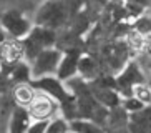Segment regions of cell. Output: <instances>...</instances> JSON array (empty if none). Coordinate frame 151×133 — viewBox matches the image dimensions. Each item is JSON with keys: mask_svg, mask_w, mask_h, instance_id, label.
<instances>
[{"mask_svg": "<svg viewBox=\"0 0 151 133\" xmlns=\"http://www.w3.org/2000/svg\"><path fill=\"white\" fill-rule=\"evenodd\" d=\"M146 50H148V53L151 55V42H148V43H146Z\"/></svg>", "mask_w": 151, "mask_h": 133, "instance_id": "cell-23", "label": "cell"}, {"mask_svg": "<svg viewBox=\"0 0 151 133\" xmlns=\"http://www.w3.org/2000/svg\"><path fill=\"white\" fill-rule=\"evenodd\" d=\"M33 121L28 110L23 106H15L9 121V133H27L30 123Z\"/></svg>", "mask_w": 151, "mask_h": 133, "instance_id": "cell-11", "label": "cell"}, {"mask_svg": "<svg viewBox=\"0 0 151 133\" xmlns=\"http://www.w3.org/2000/svg\"><path fill=\"white\" fill-rule=\"evenodd\" d=\"M62 53L63 52L60 48H57V47L42 50L30 63L32 80L42 78V77L57 75V68H58L60 60H62Z\"/></svg>", "mask_w": 151, "mask_h": 133, "instance_id": "cell-4", "label": "cell"}, {"mask_svg": "<svg viewBox=\"0 0 151 133\" xmlns=\"http://www.w3.org/2000/svg\"><path fill=\"white\" fill-rule=\"evenodd\" d=\"M38 2H43V0H38Z\"/></svg>", "mask_w": 151, "mask_h": 133, "instance_id": "cell-28", "label": "cell"}, {"mask_svg": "<svg viewBox=\"0 0 151 133\" xmlns=\"http://www.w3.org/2000/svg\"><path fill=\"white\" fill-rule=\"evenodd\" d=\"M27 110H28V115L32 116V120H50L57 116L60 106L48 95L37 92L33 100L30 102V105L27 106Z\"/></svg>", "mask_w": 151, "mask_h": 133, "instance_id": "cell-6", "label": "cell"}, {"mask_svg": "<svg viewBox=\"0 0 151 133\" xmlns=\"http://www.w3.org/2000/svg\"><path fill=\"white\" fill-rule=\"evenodd\" d=\"M90 90H91V95L95 97L98 103L101 106H105L106 110H111V108H116V106L121 105V97L118 95L116 90H111V88H100V87H93L90 85Z\"/></svg>", "mask_w": 151, "mask_h": 133, "instance_id": "cell-10", "label": "cell"}, {"mask_svg": "<svg viewBox=\"0 0 151 133\" xmlns=\"http://www.w3.org/2000/svg\"><path fill=\"white\" fill-rule=\"evenodd\" d=\"M128 4L134 5V7H138V9H145V7L150 5V0H128Z\"/></svg>", "mask_w": 151, "mask_h": 133, "instance_id": "cell-21", "label": "cell"}, {"mask_svg": "<svg viewBox=\"0 0 151 133\" xmlns=\"http://www.w3.org/2000/svg\"><path fill=\"white\" fill-rule=\"evenodd\" d=\"M134 32L138 35H150L151 33V18L148 17H139L134 22Z\"/></svg>", "mask_w": 151, "mask_h": 133, "instance_id": "cell-19", "label": "cell"}, {"mask_svg": "<svg viewBox=\"0 0 151 133\" xmlns=\"http://www.w3.org/2000/svg\"><path fill=\"white\" fill-rule=\"evenodd\" d=\"M121 108H123L126 113H134V111H139L145 108V105H143L139 100H136L134 97H128V98H123L121 100Z\"/></svg>", "mask_w": 151, "mask_h": 133, "instance_id": "cell-18", "label": "cell"}, {"mask_svg": "<svg viewBox=\"0 0 151 133\" xmlns=\"http://www.w3.org/2000/svg\"><path fill=\"white\" fill-rule=\"evenodd\" d=\"M23 60V45L22 40L7 38L0 45V63L2 65H14Z\"/></svg>", "mask_w": 151, "mask_h": 133, "instance_id": "cell-9", "label": "cell"}, {"mask_svg": "<svg viewBox=\"0 0 151 133\" xmlns=\"http://www.w3.org/2000/svg\"><path fill=\"white\" fill-rule=\"evenodd\" d=\"M68 133H73V132H68Z\"/></svg>", "mask_w": 151, "mask_h": 133, "instance_id": "cell-29", "label": "cell"}, {"mask_svg": "<svg viewBox=\"0 0 151 133\" xmlns=\"http://www.w3.org/2000/svg\"><path fill=\"white\" fill-rule=\"evenodd\" d=\"M148 85H150V88H151V80H150V82H148Z\"/></svg>", "mask_w": 151, "mask_h": 133, "instance_id": "cell-25", "label": "cell"}, {"mask_svg": "<svg viewBox=\"0 0 151 133\" xmlns=\"http://www.w3.org/2000/svg\"><path fill=\"white\" fill-rule=\"evenodd\" d=\"M57 43V32L45 28V27H37L33 25V28L30 30L25 38L22 40L23 45V60L30 65L32 60L45 48H52Z\"/></svg>", "mask_w": 151, "mask_h": 133, "instance_id": "cell-2", "label": "cell"}, {"mask_svg": "<svg viewBox=\"0 0 151 133\" xmlns=\"http://www.w3.org/2000/svg\"><path fill=\"white\" fill-rule=\"evenodd\" d=\"M126 130L128 133H151V105L139 111L128 113Z\"/></svg>", "mask_w": 151, "mask_h": 133, "instance_id": "cell-8", "label": "cell"}, {"mask_svg": "<svg viewBox=\"0 0 151 133\" xmlns=\"http://www.w3.org/2000/svg\"><path fill=\"white\" fill-rule=\"evenodd\" d=\"M70 132V121L63 116H53L48 120V125L45 128V133H68Z\"/></svg>", "mask_w": 151, "mask_h": 133, "instance_id": "cell-16", "label": "cell"}, {"mask_svg": "<svg viewBox=\"0 0 151 133\" xmlns=\"http://www.w3.org/2000/svg\"><path fill=\"white\" fill-rule=\"evenodd\" d=\"M7 38H10V37L7 35V33H5V30H4V28H2V27H0V45L4 43V42H5V40H7Z\"/></svg>", "mask_w": 151, "mask_h": 133, "instance_id": "cell-22", "label": "cell"}, {"mask_svg": "<svg viewBox=\"0 0 151 133\" xmlns=\"http://www.w3.org/2000/svg\"><path fill=\"white\" fill-rule=\"evenodd\" d=\"M115 133H128V130H121V128H118Z\"/></svg>", "mask_w": 151, "mask_h": 133, "instance_id": "cell-24", "label": "cell"}, {"mask_svg": "<svg viewBox=\"0 0 151 133\" xmlns=\"http://www.w3.org/2000/svg\"><path fill=\"white\" fill-rule=\"evenodd\" d=\"M150 72H151V62H150Z\"/></svg>", "mask_w": 151, "mask_h": 133, "instance_id": "cell-27", "label": "cell"}, {"mask_svg": "<svg viewBox=\"0 0 151 133\" xmlns=\"http://www.w3.org/2000/svg\"><path fill=\"white\" fill-rule=\"evenodd\" d=\"M35 93H37V90L30 85V82H28V83H18V85H15V88H14L15 105L27 108V106L30 105V102L33 100Z\"/></svg>", "mask_w": 151, "mask_h": 133, "instance_id": "cell-14", "label": "cell"}, {"mask_svg": "<svg viewBox=\"0 0 151 133\" xmlns=\"http://www.w3.org/2000/svg\"><path fill=\"white\" fill-rule=\"evenodd\" d=\"M7 77L9 80H12L15 85L18 83H28L32 80V73H30V65H28L25 60H20V62L14 63V65H7Z\"/></svg>", "mask_w": 151, "mask_h": 133, "instance_id": "cell-12", "label": "cell"}, {"mask_svg": "<svg viewBox=\"0 0 151 133\" xmlns=\"http://www.w3.org/2000/svg\"><path fill=\"white\" fill-rule=\"evenodd\" d=\"M131 97H134L136 100H139L145 106H150L151 105V88H150V85H148L146 82H145V83L134 85L133 90H131Z\"/></svg>", "mask_w": 151, "mask_h": 133, "instance_id": "cell-17", "label": "cell"}, {"mask_svg": "<svg viewBox=\"0 0 151 133\" xmlns=\"http://www.w3.org/2000/svg\"><path fill=\"white\" fill-rule=\"evenodd\" d=\"M115 82H116V92L123 100V98L131 97V90H133L134 85L145 83L146 78H145V73L141 72V68L136 62H129L126 66H123L120 75L115 77Z\"/></svg>", "mask_w": 151, "mask_h": 133, "instance_id": "cell-5", "label": "cell"}, {"mask_svg": "<svg viewBox=\"0 0 151 133\" xmlns=\"http://www.w3.org/2000/svg\"><path fill=\"white\" fill-rule=\"evenodd\" d=\"M70 132H73V133H105V130H103V126L96 125L91 120L78 118V120H71L70 121Z\"/></svg>", "mask_w": 151, "mask_h": 133, "instance_id": "cell-15", "label": "cell"}, {"mask_svg": "<svg viewBox=\"0 0 151 133\" xmlns=\"http://www.w3.org/2000/svg\"><path fill=\"white\" fill-rule=\"evenodd\" d=\"M68 13H70L68 0H43L35 13L33 25L57 32L58 28L67 25Z\"/></svg>", "mask_w": 151, "mask_h": 133, "instance_id": "cell-1", "label": "cell"}, {"mask_svg": "<svg viewBox=\"0 0 151 133\" xmlns=\"http://www.w3.org/2000/svg\"><path fill=\"white\" fill-rule=\"evenodd\" d=\"M0 72H2V63H0Z\"/></svg>", "mask_w": 151, "mask_h": 133, "instance_id": "cell-26", "label": "cell"}, {"mask_svg": "<svg viewBox=\"0 0 151 133\" xmlns=\"http://www.w3.org/2000/svg\"><path fill=\"white\" fill-rule=\"evenodd\" d=\"M47 125H48V120H33L28 126L27 133H45Z\"/></svg>", "mask_w": 151, "mask_h": 133, "instance_id": "cell-20", "label": "cell"}, {"mask_svg": "<svg viewBox=\"0 0 151 133\" xmlns=\"http://www.w3.org/2000/svg\"><path fill=\"white\" fill-rule=\"evenodd\" d=\"M81 57V50L80 48H67L62 53V60L58 63L57 68V78L62 82L73 78L78 75V62Z\"/></svg>", "mask_w": 151, "mask_h": 133, "instance_id": "cell-7", "label": "cell"}, {"mask_svg": "<svg viewBox=\"0 0 151 133\" xmlns=\"http://www.w3.org/2000/svg\"><path fill=\"white\" fill-rule=\"evenodd\" d=\"M78 75H80L81 80H85L86 83L93 82L98 75V65L91 57L88 55H81L80 62H78Z\"/></svg>", "mask_w": 151, "mask_h": 133, "instance_id": "cell-13", "label": "cell"}, {"mask_svg": "<svg viewBox=\"0 0 151 133\" xmlns=\"http://www.w3.org/2000/svg\"><path fill=\"white\" fill-rule=\"evenodd\" d=\"M0 27L10 38L23 40L33 28V22L20 9H9L0 15Z\"/></svg>", "mask_w": 151, "mask_h": 133, "instance_id": "cell-3", "label": "cell"}]
</instances>
